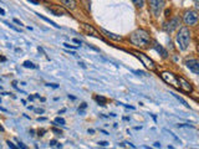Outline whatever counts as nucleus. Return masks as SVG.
Masks as SVG:
<instances>
[{
    "label": "nucleus",
    "instance_id": "nucleus-7",
    "mask_svg": "<svg viewBox=\"0 0 199 149\" xmlns=\"http://www.w3.org/2000/svg\"><path fill=\"white\" fill-rule=\"evenodd\" d=\"M179 24H180V19L178 18V16H175V18H173V19H169V21H167V23H164L162 27L165 32L170 34V32H173L174 30L179 29Z\"/></svg>",
    "mask_w": 199,
    "mask_h": 149
},
{
    "label": "nucleus",
    "instance_id": "nucleus-33",
    "mask_svg": "<svg viewBox=\"0 0 199 149\" xmlns=\"http://www.w3.org/2000/svg\"><path fill=\"white\" fill-rule=\"evenodd\" d=\"M75 43H79V45H81V41L79 40V38H74V40H72Z\"/></svg>",
    "mask_w": 199,
    "mask_h": 149
},
{
    "label": "nucleus",
    "instance_id": "nucleus-35",
    "mask_svg": "<svg viewBox=\"0 0 199 149\" xmlns=\"http://www.w3.org/2000/svg\"><path fill=\"white\" fill-rule=\"evenodd\" d=\"M37 120H39V122H44V120H46V118H37Z\"/></svg>",
    "mask_w": 199,
    "mask_h": 149
},
{
    "label": "nucleus",
    "instance_id": "nucleus-10",
    "mask_svg": "<svg viewBox=\"0 0 199 149\" xmlns=\"http://www.w3.org/2000/svg\"><path fill=\"white\" fill-rule=\"evenodd\" d=\"M185 66L194 75H199V61L197 58H188V60H185Z\"/></svg>",
    "mask_w": 199,
    "mask_h": 149
},
{
    "label": "nucleus",
    "instance_id": "nucleus-12",
    "mask_svg": "<svg viewBox=\"0 0 199 149\" xmlns=\"http://www.w3.org/2000/svg\"><path fill=\"white\" fill-rule=\"evenodd\" d=\"M152 46H153V48L156 50V51H157L159 55H161L163 58H167V57H168V51H167V50H165L162 45H159V43H158L156 40L153 41V45H152Z\"/></svg>",
    "mask_w": 199,
    "mask_h": 149
},
{
    "label": "nucleus",
    "instance_id": "nucleus-30",
    "mask_svg": "<svg viewBox=\"0 0 199 149\" xmlns=\"http://www.w3.org/2000/svg\"><path fill=\"white\" fill-rule=\"evenodd\" d=\"M8 145H9V148H13V149H15V148H16V147H15V145H14V144H13V143L10 142V140L8 142Z\"/></svg>",
    "mask_w": 199,
    "mask_h": 149
},
{
    "label": "nucleus",
    "instance_id": "nucleus-2",
    "mask_svg": "<svg viewBox=\"0 0 199 149\" xmlns=\"http://www.w3.org/2000/svg\"><path fill=\"white\" fill-rule=\"evenodd\" d=\"M190 40H192V32L189 30V27H187V26L180 27L179 31L177 32V35H175L177 46H178L180 51L188 50V47L190 45Z\"/></svg>",
    "mask_w": 199,
    "mask_h": 149
},
{
    "label": "nucleus",
    "instance_id": "nucleus-5",
    "mask_svg": "<svg viewBox=\"0 0 199 149\" xmlns=\"http://www.w3.org/2000/svg\"><path fill=\"white\" fill-rule=\"evenodd\" d=\"M183 23L187 26H195L198 23V13L195 10H187V11H184Z\"/></svg>",
    "mask_w": 199,
    "mask_h": 149
},
{
    "label": "nucleus",
    "instance_id": "nucleus-41",
    "mask_svg": "<svg viewBox=\"0 0 199 149\" xmlns=\"http://www.w3.org/2000/svg\"><path fill=\"white\" fill-rule=\"evenodd\" d=\"M1 88H3V87H1V86H0V90H1Z\"/></svg>",
    "mask_w": 199,
    "mask_h": 149
},
{
    "label": "nucleus",
    "instance_id": "nucleus-39",
    "mask_svg": "<svg viewBox=\"0 0 199 149\" xmlns=\"http://www.w3.org/2000/svg\"><path fill=\"white\" fill-rule=\"evenodd\" d=\"M16 85H18V82H16V81H14V82H13V86H14V87H18Z\"/></svg>",
    "mask_w": 199,
    "mask_h": 149
},
{
    "label": "nucleus",
    "instance_id": "nucleus-20",
    "mask_svg": "<svg viewBox=\"0 0 199 149\" xmlns=\"http://www.w3.org/2000/svg\"><path fill=\"white\" fill-rule=\"evenodd\" d=\"M173 96H174V97H175L177 99H178V101H180L182 103H183V104H184V106H185L187 108H189V104H188V103H187V102H185V101H184V99H183V98H182V97H179V96H177V95H174V93H173Z\"/></svg>",
    "mask_w": 199,
    "mask_h": 149
},
{
    "label": "nucleus",
    "instance_id": "nucleus-36",
    "mask_svg": "<svg viewBox=\"0 0 199 149\" xmlns=\"http://www.w3.org/2000/svg\"><path fill=\"white\" fill-rule=\"evenodd\" d=\"M0 61H6V58L3 57V56H0Z\"/></svg>",
    "mask_w": 199,
    "mask_h": 149
},
{
    "label": "nucleus",
    "instance_id": "nucleus-21",
    "mask_svg": "<svg viewBox=\"0 0 199 149\" xmlns=\"http://www.w3.org/2000/svg\"><path fill=\"white\" fill-rule=\"evenodd\" d=\"M51 130H52V132H54V133H55V134H56V135H61V134H62V132H61V130H60V129H56V128H52Z\"/></svg>",
    "mask_w": 199,
    "mask_h": 149
},
{
    "label": "nucleus",
    "instance_id": "nucleus-18",
    "mask_svg": "<svg viewBox=\"0 0 199 149\" xmlns=\"http://www.w3.org/2000/svg\"><path fill=\"white\" fill-rule=\"evenodd\" d=\"M37 16H39V18H40V19H42V20H45V21H46V23H49L50 25H52V26H55V27H56V29H59V27H60L59 25H56V24H55V23H54V21H51V20H50V19L45 18V16H44V15H39V14H37Z\"/></svg>",
    "mask_w": 199,
    "mask_h": 149
},
{
    "label": "nucleus",
    "instance_id": "nucleus-38",
    "mask_svg": "<svg viewBox=\"0 0 199 149\" xmlns=\"http://www.w3.org/2000/svg\"><path fill=\"white\" fill-rule=\"evenodd\" d=\"M88 133H91V134H93V133H95V130H93V129H88Z\"/></svg>",
    "mask_w": 199,
    "mask_h": 149
},
{
    "label": "nucleus",
    "instance_id": "nucleus-13",
    "mask_svg": "<svg viewBox=\"0 0 199 149\" xmlns=\"http://www.w3.org/2000/svg\"><path fill=\"white\" fill-rule=\"evenodd\" d=\"M60 3H62L65 8H67L69 10H75L77 8L76 0H60Z\"/></svg>",
    "mask_w": 199,
    "mask_h": 149
},
{
    "label": "nucleus",
    "instance_id": "nucleus-1",
    "mask_svg": "<svg viewBox=\"0 0 199 149\" xmlns=\"http://www.w3.org/2000/svg\"><path fill=\"white\" fill-rule=\"evenodd\" d=\"M130 41L133 46L140 48H146L151 42V35L145 29H137L130 35Z\"/></svg>",
    "mask_w": 199,
    "mask_h": 149
},
{
    "label": "nucleus",
    "instance_id": "nucleus-19",
    "mask_svg": "<svg viewBox=\"0 0 199 149\" xmlns=\"http://www.w3.org/2000/svg\"><path fill=\"white\" fill-rule=\"evenodd\" d=\"M23 66H24V67H27V68H37V66L34 65L32 62H30V61H25L23 63Z\"/></svg>",
    "mask_w": 199,
    "mask_h": 149
},
{
    "label": "nucleus",
    "instance_id": "nucleus-29",
    "mask_svg": "<svg viewBox=\"0 0 199 149\" xmlns=\"http://www.w3.org/2000/svg\"><path fill=\"white\" fill-rule=\"evenodd\" d=\"M46 86H49V87H52V88H57V87H59L57 85H55V83H47Z\"/></svg>",
    "mask_w": 199,
    "mask_h": 149
},
{
    "label": "nucleus",
    "instance_id": "nucleus-25",
    "mask_svg": "<svg viewBox=\"0 0 199 149\" xmlns=\"http://www.w3.org/2000/svg\"><path fill=\"white\" fill-rule=\"evenodd\" d=\"M169 16H170V9H167V10H165V18H169Z\"/></svg>",
    "mask_w": 199,
    "mask_h": 149
},
{
    "label": "nucleus",
    "instance_id": "nucleus-17",
    "mask_svg": "<svg viewBox=\"0 0 199 149\" xmlns=\"http://www.w3.org/2000/svg\"><path fill=\"white\" fill-rule=\"evenodd\" d=\"M54 124L55 125H65L66 124V120L64 118H61V117H56V118L54 119Z\"/></svg>",
    "mask_w": 199,
    "mask_h": 149
},
{
    "label": "nucleus",
    "instance_id": "nucleus-14",
    "mask_svg": "<svg viewBox=\"0 0 199 149\" xmlns=\"http://www.w3.org/2000/svg\"><path fill=\"white\" fill-rule=\"evenodd\" d=\"M101 31H102V34H105V36L108 37V38H111V40H115V41H121V40H122V36L116 35V34H113V32H110V31L105 30V29H102Z\"/></svg>",
    "mask_w": 199,
    "mask_h": 149
},
{
    "label": "nucleus",
    "instance_id": "nucleus-11",
    "mask_svg": "<svg viewBox=\"0 0 199 149\" xmlns=\"http://www.w3.org/2000/svg\"><path fill=\"white\" fill-rule=\"evenodd\" d=\"M178 81H179V90L180 91H183L185 93H192L193 92V86L185 78H183V77H178Z\"/></svg>",
    "mask_w": 199,
    "mask_h": 149
},
{
    "label": "nucleus",
    "instance_id": "nucleus-16",
    "mask_svg": "<svg viewBox=\"0 0 199 149\" xmlns=\"http://www.w3.org/2000/svg\"><path fill=\"white\" fill-rule=\"evenodd\" d=\"M132 3H133V5L136 8H143L145 6V4H146V0H131Z\"/></svg>",
    "mask_w": 199,
    "mask_h": 149
},
{
    "label": "nucleus",
    "instance_id": "nucleus-31",
    "mask_svg": "<svg viewBox=\"0 0 199 149\" xmlns=\"http://www.w3.org/2000/svg\"><path fill=\"white\" fill-rule=\"evenodd\" d=\"M14 23H15V24H18V25H20V26L23 25V23H21L20 20H18V19H14Z\"/></svg>",
    "mask_w": 199,
    "mask_h": 149
},
{
    "label": "nucleus",
    "instance_id": "nucleus-40",
    "mask_svg": "<svg viewBox=\"0 0 199 149\" xmlns=\"http://www.w3.org/2000/svg\"><path fill=\"white\" fill-rule=\"evenodd\" d=\"M0 130H1V132H4V128H3V125H0Z\"/></svg>",
    "mask_w": 199,
    "mask_h": 149
},
{
    "label": "nucleus",
    "instance_id": "nucleus-8",
    "mask_svg": "<svg viewBox=\"0 0 199 149\" xmlns=\"http://www.w3.org/2000/svg\"><path fill=\"white\" fill-rule=\"evenodd\" d=\"M80 26H81V29H82V31L85 32V34H87V35H91V36H95V37H97V38H100V40H103L102 38V36L98 34L97 32V30L93 27L92 25H90V24H86V23H81L80 24Z\"/></svg>",
    "mask_w": 199,
    "mask_h": 149
},
{
    "label": "nucleus",
    "instance_id": "nucleus-6",
    "mask_svg": "<svg viewBox=\"0 0 199 149\" xmlns=\"http://www.w3.org/2000/svg\"><path fill=\"white\" fill-rule=\"evenodd\" d=\"M148 4H149V8H151L153 16L158 18L164 8V0H148Z\"/></svg>",
    "mask_w": 199,
    "mask_h": 149
},
{
    "label": "nucleus",
    "instance_id": "nucleus-15",
    "mask_svg": "<svg viewBox=\"0 0 199 149\" xmlns=\"http://www.w3.org/2000/svg\"><path fill=\"white\" fill-rule=\"evenodd\" d=\"M95 101L100 104V106H106L107 103V98L103 96H95Z\"/></svg>",
    "mask_w": 199,
    "mask_h": 149
},
{
    "label": "nucleus",
    "instance_id": "nucleus-3",
    "mask_svg": "<svg viewBox=\"0 0 199 149\" xmlns=\"http://www.w3.org/2000/svg\"><path fill=\"white\" fill-rule=\"evenodd\" d=\"M132 53H133L135 56L142 62V65H145V67L148 68L149 71H156V70H157V65L154 63L153 60H152L151 57H148L146 53H143V52H141V51H137V50L132 51Z\"/></svg>",
    "mask_w": 199,
    "mask_h": 149
},
{
    "label": "nucleus",
    "instance_id": "nucleus-23",
    "mask_svg": "<svg viewBox=\"0 0 199 149\" xmlns=\"http://www.w3.org/2000/svg\"><path fill=\"white\" fill-rule=\"evenodd\" d=\"M18 144H19V145H18L19 148H23V149H27V147H26V145L24 144V143H21V142H18Z\"/></svg>",
    "mask_w": 199,
    "mask_h": 149
},
{
    "label": "nucleus",
    "instance_id": "nucleus-4",
    "mask_svg": "<svg viewBox=\"0 0 199 149\" xmlns=\"http://www.w3.org/2000/svg\"><path fill=\"white\" fill-rule=\"evenodd\" d=\"M161 77L164 82H167L168 85H170L172 87H174L175 90H179V81H178V76L174 75L173 72H169V71H163L161 73Z\"/></svg>",
    "mask_w": 199,
    "mask_h": 149
},
{
    "label": "nucleus",
    "instance_id": "nucleus-28",
    "mask_svg": "<svg viewBox=\"0 0 199 149\" xmlns=\"http://www.w3.org/2000/svg\"><path fill=\"white\" fill-rule=\"evenodd\" d=\"M35 112H36V113H44L45 111H44L42 108H36V109H35Z\"/></svg>",
    "mask_w": 199,
    "mask_h": 149
},
{
    "label": "nucleus",
    "instance_id": "nucleus-27",
    "mask_svg": "<svg viewBox=\"0 0 199 149\" xmlns=\"http://www.w3.org/2000/svg\"><path fill=\"white\" fill-rule=\"evenodd\" d=\"M86 107H87V104H86V103H82V104H81V107L79 108V111H82V109H85Z\"/></svg>",
    "mask_w": 199,
    "mask_h": 149
},
{
    "label": "nucleus",
    "instance_id": "nucleus-24",
    "mask_svg": "<svg viewBox=\"0 0 199 149\" xmlns=\"http://www.w3.org/2000/svg\"><path fill=\"white\" fill-rule=\"evenodd\" d=\"M98 144L101 145V147H107L108 143H107V142H98Z\"/></svg>",
    "mask_w": 199,
    "mask_h": 149
},
{
    "label": "nucleus",
    "instance_id": "nucleus-32",
    "mask_svg": "<svg viewBox=\"0 0 199 149\" xmlns=\"http://www.w3.org/2000/svg\"><path fill=\"white\" fill-rule=\"evenodd\" d=\"M50 145H51V147H54V145H56V140H55V139H52L51 142H50Z\"/></svg>",
    "mask_w": 199,
    "mask_h": 149
},
{
    "label": "nucleus",
    "instance_id": "nucleus-34",
    "mask_svg": "<svg viewBox=\"0 0 199 149\" xmlns=\"http://www.w3.org/2000/svg\"><path fill=\"white\" fill-rule=\"evenodd\" d=\"M154 147H156V148H161V143L156 142V143H154Z\"/></svg>",
    "mask_w": 199,
    "mask_h": 149
},
{
    "label": "nucleus",
    "instance_id": "nucleus-9",
    "mask_svg": "<svg viewBox=\"0 0 199 149\" xmlns=\"http://www.w3.org/2000/svg\"><path fill=\"white\" fill-rule=\"evenodd\" d=\"M47 10H50L54 15H56V16H64V15H67L69 11L66 10L64 6H61V5H52V4H50L46 6Z\"/></svg>",
    "mask_w": 199,
    "mask_h": 149
},
{
    "label": "nucleus",
    "instance_id": "nucleus-37",
    "mask_svg": "<svg viewBox=\"0 0 199 149\" xmlns=\"http://www.w3.org/2000/svg\"><path fill=\"white\" fill-rule=\"evenodd\" d=\"M0 14H1V15H5V11H4V9H0Z\"/></svg>",
    "mask_w": 199,
    "mask_h": 149
},
{
    "label": "nucleus",
    "instance_id": "nucleus-26",
    "mask_svg": "<svg viewBox=\"0 0 199 149\" xmlns=\"http://www.w3.org/2000/svg\"><path fill=\"white\" fill-rule=\"evenodd\" d=\"M64 46H65V47H67V48H76L75 46H72V45H69V43H66V42L64 43Z\"/></svg>",
    "mask_w": 199,
    "mask_h": 149
},
{
    "label": "nucleus",
    "instance_id": "nucleus-22",
    "mask_svg": "<svg viewBox=\"0 0 199 149\" xmlns=\"http://www.w3.org/2000/svg\"><path fill=\"white\" fill-rule=\"evenodd\" d=\"M37 133H39V134H37L39 137H42V135H44V133H46V129H39Z\"/></svg>",
    "mask_w": 199,
    "mask_h": 149
}]
</instances>
